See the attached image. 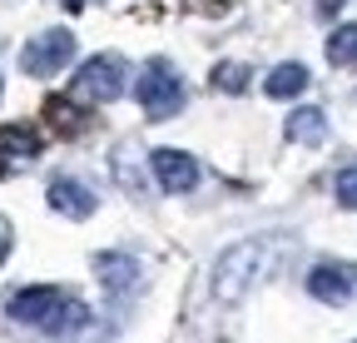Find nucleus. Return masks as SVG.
Returning a JSON list of instances; mask_svg holds the SVG:
<instances>
[{
	"instance_id": "obj_1",
	"label": "nucleus",
	"mask_w": 357,
	"mask_h": 343,
	"mask_svg": "<svg viewBox=\"0 0 357 343\" xmlns=\"http://www.w3.org/2000/svg\"><path fill=\"white\" fill-rule=\"evenodd\" d=\"M268 264H273V239H238V244H229L218 254V264H213V304L238 309L253 293V284L268 274Z\"/></svg>"
},
{
	"instance_id": "obj_2",
	"label": "nucleus",
	"mask_w": 357,
	"mask_h": 343,
	"mask_svg": "<svg viewBox=\"0 0 357 343\" xmlns=\"http://www.w3.org/2000/svg\"><path fill=\"white\" fill-rule=\"evenodd\" d=\"M6 314H10L15 323H35V328H45V333H75V328L89 323V309L79 304V298L65 293V289H50V284L15 289V293L6 298Z\"/></svg>"
},
{
	"instance_id": "obj_3",
	"label": "nucleus",
	"mask_w": 357,
	"mask_h": 343,
	"mask_svg": "<svg viewBox=\"0 0 357 343\" xmlns=\"http://www.w3.org/2000/svg\"><path fill=\"white\" fill-rule=\"evenodd\" d=\"M134 95H139V105H144L149 119H169V115L184 110V80L169 70V60H149L144 75H139V85H134Z\"/></svg>"
},
{
	"instance_id": "obj_4",
	"label": "nucleus",
	"mask_w": 357,
	"mask_h": 343,
	"mask_svg": "<svg viewBox=\"0 0 357 343\" xmlns=\"http://www.w3.org/2000/svg\"><path fill=\"white\" fill-rule=\"evenodd\" d=\"M70 60H75V35H70L65 25L35 35L30 45L20 50V65H25V75H35V80L55 75V70H60V65H70Z\"/></svg>"
},
{
	"instance_id": "obj_5",
	"label": "nucleus",
	"mask_w": 357,
	"mask_h": 343,
	"mask_svg": "<svg viewBox=\"0 0 357 343\" xmlns=\"http://www.w3.org/2000/svg\"><path fill=\"white\" fill-rule=\"evenodd\" d=\"M75 90L84 100H114L124 90V60L119 55H89L75 75Z\"/></svg>"
},
{
	"instance_id": "obj_6",
	"label": "nucleus",
	"mask_w": 357,
	"mask_h": 343,
	"mask_svg": "<svg viewBox=\"0 0 357 343\" xmlns=\"http://www.w3.org/2000/svg\"><path fill=\"white\" fill-rule=\"evenodd\" d=\"M154 180H159V189H169V194H189L194 184H199V164H194V154H184V149H154Z\"/></svg>"
},
{
	"instance_id": "obj_7",
	"label": "nucleus",
	"mask_w": 357,
	"mask_h": 343,
	"mask_svg": "<svg viewBox=\"0 0 357 343\" xmlns=\"http://www.w3.org/2000/svg\"><path fill=\"white\" fill-rule=\"evenodd\" d=\"M45 199H50V209H60L65 219H89L95 214V194H89V184L79 180H50V189H45Z\"/></svg>"
},
{
	"instance_id": "obj_8",
	"label": "nucleus",
	"mask_w": 357,
	"mask_h": 343,
	"mask_svg": "<svg viewBox=\"0 0 357 343\" xmlns=\"http://www.w3.org/2000/svg\"><path fill=\"white\" fill-rule=\"evenodd\" d=\"M288 140L293 145H303V149H318L323 140H328V119H323V110L318 105H298L293 115H288Z\"/></svg>"
},
{
	"instance_id": "obj_9",
	"label": "nucleus",
	"mask_w": 357,
	"mask_h": 343,
	"mask_svg": "<svg viewBox=\"0 0 357 343\" xmlns=\"http://www.w3.org/2000/svg\"><path fill=\"white\" fill-rule=\"evenodd\" d=\"M95 274H100V284H105L109 293H124V289L139 284V264H134L129 254H100V259H95Z\"/></svg>"
},
{
	"instance_id": "obj_10",
	"label": "nucleus",
	"mask_w": 357,
	"mask_h": 343,
	"mask_svg": "<svg viewBox=\"0 0 357 343\" xmlns=\"http://www.w3.org/2000/svg\"><path fill=\"white\" fill-rule=\"evenodd\" d=\"M307 293L323 298V304H342V298L352 293V284H347V274L337 264H318V269L307 274Z\"/></svg>"
},
{
	"instance_id": "obj_11",
	"label": "nucleus",
	"mask_w": 357,
	"mask_h": 343,
	"mask_svg": "<svg viewBox=\"0 0 357 343\" xmlns=\"http://www.w3.org/2000/svg\"><path fill=\"white\" fill-rule=\"evenodd\" d=\"M263 90L273 95V100H298V95L307 90V70H303V65H278L273 75L263 80Z\"/></svg>"
},
{
	"instance_id": "obj_12",
	"label": "nucleus",
	"mask_w": 357,
	"mask_h": 343,
	"mask_svg": "<svg viewBox=\"0 0 357 343\" xmlns=\"http://www.w3.org/2000/svg\"><path fill=\"white\" fill-rule=\"evenodd\" d=\"M45 119H50V130H60V135H79L84 124H89V115L75 110V100H60V95L45 100Z\"/></svg>"
},
{
	"instance_id": "obj_13",
	"label": "nucleus",
	"mask_w": 357,
	"mask_h": 343,
	"mask_svg": "<svg viewBox=\"0 0 357 343\" xmlns=\"http://www.w3.org/2000/svg\"><path fill=\"white\" fill-rule=\"evenodd\" d=\"M40 154V135L25 124H6L0 130V159H35Z\"/></svg>"
},
{
	"instance_id": "obj_14",
	"label": "nucleus",
	"mask_w": 357,
	"mask_h": 343,
	"mask_svg": "<svg viewBox=\"0 0 357 343\" xmlns=\"http://www.w3.org/2000/svg\"><path fill=\"white\" fill-rule=\"evenodd\" d=\"M328 60L357 70V25H337V30L328 35Z\"/></svg>"
},
{
	"instance_id": "obj_15",
	"label": "nucleus",
	"mask_w": 357,
	"mask_h": 343,
	"mask_svg": "<svg viewBox=\"0 0 357 343\" xmlns=\"http://www.w3.org/2000/svg\"><path fill=\"white\" fill-rule=\"evenodd\" d=\"M243 85H248V65H238V60H229V65H218V70H213V90L238 95Z\"/></svg>"
},
{
	"instance_id": "obj_16",
	"label": "nucleus",
	"mask_w": 357,
	"mask_h": 343,
	"mask_svg": "<svg viewBox=\"0 0 357 343\" xmlns=\"http://www.w3.org/2000/svg\"><path fill=\"white\" fill-rule=\"evenodd\" d=\"M333 194H337V204H342V209H357V164L337 169V180H333Z\"/></svg>"
},
{
	"instance_id": "obj_17",
	"label": "nucleus",
	"mask_w": 357,
	"mask_h": 343,
	"mask_svg": "<svg viewBox=\"0 0 357 343\" xmlns=\"http://www.w3.org/2000/svg\"><path fill=\"white\" fill-rule=\"evenodd\" d=\"M6 254H10V229L0 224V264H6Z\"/></svg>"
},
{
	"instance_id": "obj_18",
	"label": "nucleus",
	"mask_w": 357,
	"mask_h": 343,
	"mask_svg": "<svg viewBox=\"0 0 357 343\" xmlns=\"http://www.w3.org/2000/svg\"><path fill=\"white\" fill-rule=\"evenodd\" d=\"M337 6H342V0H318V10H323V15H333Z\"/></svg>"
},
{
	"instance_id": "obj_19",
	"label": "nucleus",
	"mask_w": 357,
	"mask_h": 343,
	"mask_svg": "<svg viewBox=\"0 0 357 343\" xmlns=\"http://www.w3.org/2000/svg\"><path fill=\"white\" fill-rule=\"evenodd\" d=\"M65 6H70V10H79V6H84V0H65Z\"/></svg>"
}]
</instances>
